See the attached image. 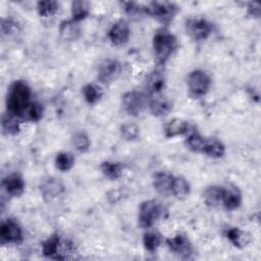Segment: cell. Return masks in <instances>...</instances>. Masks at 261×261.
<instances>
[{
    "instance_id": "obj_1",
    "label": "cell",
    "mask_w": 261,
    "mask_h": 261,
    "mask_svg": "<svg viewBox=\"0 0 261 261\" xmlns=\"http://www.w3.org/2000/svg\"><path fill=\"white\" fill-rule=\"evenodd\" d=\"M31 88L21 80L14 81L7 92L6 96V111L23 119L24 112L31 102Z\"/></svg>"
},
{
    "instance_id": "obj_2",
    "label": "cell",
    "mask_w": 261,
    "mask_h": 261,
    "mask_svg": "<svg viewBox=\"0 0 261 261\" xmlns=\"http://www.w3.org/2000/svg\"><path fill=\"white\" fill-rule=\"evenodd\" d=\"M177 46L176 37L165 30L158 31L153 37L154 54L160 64H164L169 59L177 49Z\"/></svg>"
},
{
    "instance_id": "obj_3",
    "label": "cell",
    "mask_w": 261,
    "mask_h": 261,
    "mask_svg": "<svg viewBox=\"0 0 261 261\" xmlns=\"http://www.w3.org/2000/svg\"><path fill=\"white\" fill-rule=\"evenodd\" d=\"M164 208L157 200H146L139 207L138 222L142 228H150L163 215Z\"/></svg>"
},
{
    "instance_id": "obj_4",
    "label": "cell",
    "mask_w": 261,
    "mask_h": 261,
    "mask_svg": "<svg viewBox=\"0 0 261 261\" xmlns=\"http://www.w3.org/2000/svg\"><path fill=\"white\" fill-rule=\"evenodd\" d=\"M178 11V6L172 2H150L146 6V13L156 18L162 24L170 23Z\"/></svg>"
},
{
    "instance_id": "obj_5",
    "label": "cell",
    "mask_w": 261,
    "mask_h": 261,
    "mask_svg": "<svg viewBox=\"0 0 261 261\" xmlns=\"http://www.w3.org/2000/svg\"><path fill=\"white\" fill-rule=\"evenodd\" d=\"M187 85L190 93L194 97H203L210 89L211 80L204 70L195 69L188 75Z\"/></svg>"
},
{
    "instance_id": "obj_6",
    "label": "cell",
    "mask_w": 261,
    "mask_h": 261,
    "mask_svg": "<svg viewBox=\"0 0 261 261\" xmlns=\"http://www.w3.org/2000/svg\"><path fill=\"white\" fill-rule=\"evenodd\" d=\"M186 31L195 41H204L210 36L212 25L203 17H191L186 21Z\"/></svg>"
},
{
    "instance_id": "obj_7",
    "label": "cell",
    "mask_w": 261,
    "mask_h": 261,
    "mask_svg": "<svg viewBox=\"0 0 261 261\" xmlns=\"http://www.w3.org/2000/svg\"><path fill=\"white\" fill-rule=\"evenodd\" d=\"M148 100L145 94L138 91H128L122 96V106L126 113L138 116L147 106Z\"/></svg>"
},
{
    "instance_id": "obj_8",
    "label": "cell",
    "mask_w": 261,
    "mask_h": 261,
    "mask_svg": "<svg viewBox=\"0 0 261 261\" xmlns=\"http://www.w3.org/2000/svg\"><path fill=\"white\" fill-rule=\"evenodd\" d=\"M40 192L42 194L43 199L50 203L54 202L65 193V186L63 182L53 176H48L44 178L40 184Z\"/></svg>"
},
{
    "instance_id": "obj_9",
    "label": "cell",
    "mask_w": 261,
    "mask_h": 261,
    "mask_svg": "<svg viewBox=\"0 0 261 261\" xmlns=\"http://www.w3.org/2000/svg\"><path fill=\"white\" fill-rule=\"evenodd\" d=\"M0 240L1 244H20L23 241V232L20 225L10 218L2 221Z\"/></svg>"
},
{
    "instance_id": "obj_10",
    "label": "cell",
    "mask_w": 261,
    "mask_h": 261,
    "mask_svg": "<svg viewBox=\"0 0 261 261\" xmlns=\"http://www.w3.org/2000/svg\"><path fill=\"white\" fill-rule=\"evenodd\" d=\"M166 245L173 254L177 255L181 259H190L194 253L190 240L180 233L166 239Z\"/></svg>"
},
{
    "instance_id": "obj_11",
    "label": "cell",
    "mask_w": 261,
    "mask_h": 261,
    "mask_svg": "<svg viewBox=\"0 0 261 261\" xmlns=\"http://www.w3.org/2000/svg\"><path fill=\"white\" fill-rule=\"evenodd\" d=\"M122 65L116 59H106L104 60L98 68V80L102 84H111L114 82L121 73Z\"/></svg>"
},
{
    "instance_id": "obj_12",
    "label": "cell",
    "mask_w": 261,
    "mask_h": 261,
    "mask_svg": "<svg viewBox=\"0 0 261 261\" xmlns=\"http://www.w3.org/2000/svg\"><path fill=\"white\" fill-rule=\"evenodd\" d=\"M108 39L114 46H122L126 44L130 37V29L128 23L123 20H117L114 22L107 33Z\"/></svg>"
},
{
    "instance_id": "obj_13",
    "label": "cell",
    "mask_w": 261,
    "mask_h": 261,
    "mask_svg": "<svg viewBox=\"0 0 261 261\" xmlns=\"http://www.w3.org/2000/svg\"><path fill=\"white\" fill-rule=\"evenodd\" d=\"M2 188L10 197H19L25 189V181L19 173H12L2 179Z\"/></svg>"
},
{
    "instance_id": "obj_14",
    "label": "cell",
    "mask_w": 261,
    "mask_h": 261,
    "mask_svg": "<svg viewBox=\"0 0 261 261\" xmlns=\"http://www.w3.org/2000/svg\"><path fill=\"white\" fill-rule=\"evenodd\" d=\"M242 195L237 187L233 186H222L221 201L220 204L229 211L236 210L241 206Z\"/></svg>"
},
{
    "instance_id": "obj_15",
    "label": "cell",
    "mask_w": 261,
    "mask_h": 261,
    "mask_svg": "<svg viewBox=\"0 0 261 261\" xmlns=\"http://www.w3.org/2000/svg\"><path fill=\"white\" fill-rule=\"evenodd\" d=\"M173 175L168 172H157L154 175L153 186L157 193L161 195H168L171 193V185H172Z\"/></svg>"
},
{
    "instance_id": "obj_16",
    "label": "cell",
    "mask_w": 261,
    "mask_h": 261,
    "mask_svg": "<svg viewBox=\"0 0 261 261\" xmlns=\"http://www.w3.org/2000/svg\"><path fill=\"white\" fill-rule=\"evenodd\" d=\"M223 233H224V237L234 247H238V248L245 247L250 241V236L238 227H230V226L226 227L223 230Z\"/></svg>"
},
{
    "instance_id": "obj_17",
    "label": "cell",
    "mask_w": 261,
    "mask_h": 261,
    "mask_svg": "<svg viewBox=\"0 0 261 261\" xmlns=\"http://www.w3.org/2000/svg\"><path fill=\"white\" fill-rule=\"evenodd\" d=\"M21 119L9 112H5L1 116V127L6 135H16L20 130Z\"/></svg>"
},
{
    "instance_id": "obj_18",
    "label": "cell",
    "mask_w": 261,
    "mask_h": 261,
    "mask_svg": "<svg viewBox=\"0 0 261 261\" xmlns=\"http://www.w3.org/2000/svg\"><path fill=\"white\" fill-rule=\"evenodd\" d=\"M59 35L65 41H75L81 35L79 23L72 19L62 21L59 25Z\"/></svg>"
},
{
    "instance_id": "obj_19",
    "label": "cell",
    "mask_w": 261,
    "mask_h": 261,
    "mask_svg": "<svg viewBox=\"0 0 261 261\" xmlns=\"http://www.w3.org/2000/svg\"><path fill=\"white\" fill-rule=\"evenodd\" d=\"M189 129L188 122L182 118H173L164 125V134L166 138H173L187 133Z\"/></svg>"
},
{
    "instance_id": "obj_20",
    "label": "cell",
    "mask_w": 261,
    "mask_h": 261,
    "mask_svg": "<svg viewBox=\"0 0 261 261\" xmlns=\"http://www.w3.org/2000/svg\"><path fill=\"white\" fill-rule=\"evenodd\" d=\"M165 86V77L161 71L155 70L151 72L146 82V89L151 95L159 94Z\"/></svg>"
},
{
    "instance_id": "obj_21",
    "label": "cell",
    "mask_w": 261,
    "mask_h": 261,
    "mask_svg": "<svg viewBox=\"0 0 261 261\" xmlns=\"http://www.w3.org/2000/svg\"><path fill=\"white\" fill-rule=\"evenodd\" d=\"M149 108L153 115L155 116H164L172 108L171 102L163 97H155L149 102Z\"/></svg>"
},
{
    "instance_id": "obj_22",
    "label": "cell",
    "mask_w": 261,
    "mask_h": 261,
    "mask_svg": "<svg viewBox=\"0 0 261 261\" xmlns=\"http://www.w3.org/2000/svg\"><path fill=\"white\" fill-rule=\"evenodd\" d=\"M191 192L190 184L182 176H174L171 185V194L177 199H185Z\"/></svg>"
},
{
    "instance_id": "obj_23",
    "label": "cell",
    "mask_w": 261,
    "mask_h": 261,
    "mask_svg": "<svg viewBox=\"0 0 261 261\" xmlns=\"http://www.w3.org/2000/svg\"><path fill=\"white\" fill-rule=\"evenodd\" d=\"M82 93L86 102L91 105L98 103L103 96V90L101 89L100 86L96 84L85 85L82 89Z\"/></svg>"
},
{
    "instance_id": "obj_24",
    "label": "cell",
    "mask_w": 261,
    "mask_h": 261,
    "mask_svg": "<svg viewBox=\"0 0 261 261\" xmlns=\"http://www.w3.org/2000/svg\"><path fill=\"white\" fill-rule=\"evenodd\" d=\"M122 165L115 161H104L101 164V171L103 175L109 180H116L122 175Z\"/></svg>"
},
{
    "instance_id": "obj_25",
    "label": "cell",
    "mask_w": 261,
    "mask_h": 261,
    "mask_svg": "<svg viewBox=\"0 0 261 261\" xmlns=\"http://www.w3.org/2000/svg\"><path fill=\"white\" fill-rule=\"evenodd\" d=\"M60 243V237L58 234L50 236L46 241L42 244V253L45 257L56 259L58 255V248Z\"/></svg>"
},
{
    "instance_id": "obj_26",
    "label": "cell",
    "mask_w": 261,
    "mask_h": 261,
    "mask_svg": "<svg viewBox=\"0 0 261 261\" xmlns=\"http://www.w3.org/2000/svg\"><path fill=\"white\" fill-rule=\"evenodd\" d=\"M90 13V3L84 0H75L71 2V16L72 20L79 22L85 19Z\"/></svg>"
},
{
    "instance_id": "obj_27",
    "label": "cell",
    "mask_w": 261,
    "mask_h": 261,
    "mask_svg": "<svg viewBox=\"0 0 261 261\" xmlns=\"http://www.w3.org/2000/svg\"><path fill=\"white\" fill-rule=\"evenodd\" d=\"M224 153H225V147L220 141L216 139L206 140L203 154H206L207 156L212 158H220L224 155Z\"/></svg>"
},
{
    "instance_id": "obj_28",
    "label": "cell",
    "mask_w": 261,
    "mask_h": 261,
    "mask_svg": "<svg viewBox=\"0 0 261 261\" xmlns=\"http://www.w3.org/2000/svg\"><path fill=\"white\" fill-rule=\"evenodd\" d=\"M221 193H222V186L213 185L208 187L204 192V201L206 205L210 207H215L220 204L221 201Z\"/></svg>"
},
{
    "instance_id": "obj_29",
    "label": "cell",
    "mask_w": 261,
    "mask_h": 261,
    "mask_svg": "<svg viewBox=\"0 0 261 261\" xmlns=\"http://www.w3.org/2000/svg\"><path fill=\"white\" fill-rule=\"evenodd\" d=\"M59 8V3L54 0H44L37 3V11L41 17L49 18L53 16Z\"/></svg>"
},
{
    "instance_id": "obj_30",
    "label": "cell",
    "mask_w": 261,
    "mask_h": 261,
    "mask_svg": "<svg viewBox=\"0 0 261 261\" xmlns=\"http://www.w3.org/2000/svg\"><path fill=\"white\" fill-rule=\"evenodd\" d=\"M206 140L201 134H199L198 132H192L190 133V135L188 136L187 140H186V144L187 147L196 153H203L205 144H206Z\"/></svg>"
},
{
    "instance_id": "obj_31",
    "label": "cell",
    "mask_w": 261,
    "mask_h": 261,
    "mask_svg": "<svg viewBox=\"0 0 261 261\" xmlns=\"http://www.w3.org/2000/svg\"><path fill=\"white\" fill-rule=\"evenodd\" d=\"M55 167L62 171H68L74 165V156L69 152H59L54 159Z\"/></svg>"
},
{
    "instance_id": "obj_32",
    "label": "cell",
    "mask_w": 261,
    "mask_h": 261,
    "mask_svg": "<svg viewBox=\"0 0 261 261\" xmlns=\"http://www.w3.org/2000/svg\"><path fill=\"white\" fill-rule=\"evenodd\" d=\"M71 143L74 149L80 153H86L91 145L90 138L85 132H76L71 139Z\"/></svg>"
},
{
    "instance_id": "obj_33",
    "label": "cell",
    "mask_w": 261,
    "mask_h": 261,
    "mask_svg": "<svg viewBox=\"0 0 261 261\" xmlns=\"http://www.w3.org/2000/svg\"><path fill=\"white\" fill-rule=\"evenodd\" d=\"M43 113H44L43 106L40 103L32 102L24 112L23 119L32 122H37L42 118Z\"/></svg>"
},
{
    "instance_id": "obj_34",
    "label": "cell",
    "mask_w": 261,
    "mask_h": 261,
    "mask_svg": "<svg viewBox=\"0 0 261 261\" xmlns=\"http://www.w3.org/2000/svg\"><path fill=\"white\" fill-rule=\"evenodd\" d=\"M120 135L125 141H135L140 136V128L133 122H125L120 126Z\"/></svg>"
},
{
    "instance_id": "obj_35",
    "label": "cell",
    "mask_w": 261,
    "mask_h": 261,
    "mask_svg": "<svg viewBox=\"0 0 261 261\" xmlns=\"http://www.w3.org/2000/svg\"><path fill=\"white\" fill-rule=\"evenodd\" d=\"M161 239L159 234L155 232H147L143 237V245L145 249L150 253H155L160 246Z\"/></svg>"
},
{
    "instance_id": "obj_36",
    "label": "cell",
    "mask_w": 261,
    "mask_h": 261,
    "mask_svg": "<svg viewBox=\"0 0 261 261\" xmlns=\"http://www.w3.org/2000/svg\"><path fill=\"white\" fill-rule=\"evenodd\" d=\"M124 5V10L126 13L130 16H136V15H141L143 13H146V6H142L136 2H125L123 3Z\"/></svg>"
},
{
    "instance_id": "obj_37",
    "label": "cell",
    "mask_w": 261,
    "mask_h": 261,
    "mask_svg": "<svg viewBox=\"0 0 261 261\" xmlns=\"http://www.w3.org/2000/svg\"><path fill=\"white\" fill-rule=\"evenodd\" d=\"M17 29V25L15 23L14 20L10 19V18H3L1 21V33L2 35H11L13 34Z\"/></svg>"
},
{
    "instance_id": "obj_38",
    "label": "cell",
    "mask_w": 261,
    "mask_h": 261,
    "mask_svg": "<svg viewBox=\"0 0 261 261\" xmlns=\"http://www.w3.org/2000/svg\"><path fill=\"white\" fill-rule=\"evenodd\" d=\"M248 11L254 17L260 16V4L258 2H250L248 4Z\"/></svg>"
}]
</instances>
